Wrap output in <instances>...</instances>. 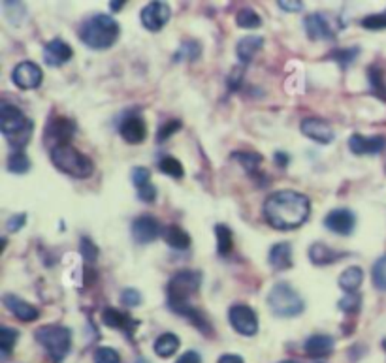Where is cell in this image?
<instances>
[{"instance_id": "cell-1", "label": "cell", "mask_w": 386, "mask_h": 363, "mask_svg": "<svg viewBox=\"0 0 386 363\" xmlns=\"http://www.w3.org/2000/svg\"><path fill=\"white\" fill-rule=\"evenodd\" d=\"M311 213V204L305 194L296 190H277L264 201V218L279 232H289L305 225Z\"/></svg>"}, {"instance_id": "cell-2", "label": "cell", "mask_w": 386, "mask_h": 363, "mask_svg": "<svg viewBox=\"0 0 386 363\" xmlns=\"http://www.w3.org/2000/svg\"><path fill=\"white\" fill-rule=\"evenodd\" d=\"M119 34H121L119 23L111 15H106V13H97L92 17L85 19L78 29L79 40L87 48L97 49V51L111 48L117 42Z\"/></svg>"}, {"instance_id": "cell-3", "label": "cell", "mask_w": 386, "mask_h": 363, "mask_svg": "<svg viewBox=\"0 0 386 363\" xmlns=\"http://www.w3.org/2000/svg\"><path fill=\"white\" fill-rule=\"evenodd\" d=\"M0 130L8 139L10 147H13V151H23L32 138L34 122L29 117H25L18 106L2 102L0 104Z\"/></svg>"}, {"instance_id": "cell-4", "label": "cell", "mask_w": 386, "mask_h": 363, "mask_svg": "<svg viewBox=\"0 0 386 363\" xmlns=\"http://www.w3.org/2000/svg\"><path fill=\"white\" fill-rule=\"evenodd\" d=\"M49 152H51L49 157H51L55 168L61 170L62 173H67V176L76 177V179H87V177H91L95 173V162L70 143L55 147Z\"/></svg>"}, {"instance_id": "cell-5", "label": "cell", "mask_w": 386, "mask_h": 363, "mask_svg": "<svg viewBox=\"0 0 386 363\" xmlns=\"http://www.w3.org/2000/svg\"><path fill=\"white\" fill-rule=\"evenodd\" d=\"M34 337L53 363H62L72 348V332L61 324H48V326L38 327Z\"/></svg>"}, {"instance_id": "cell-6", "label": "cell", "mask_w": 386, "mask_h": 363, "mask_svg": "<svg viewBox=\"0 0 386 363\" xmlns=\"http://www.w3.org/2000/svg\"><path fill=\"white\" fill-rule=\"evenodd\" d=\"M202 286V273L194 269H181L172 275L166 286L168 296V309L175 311L191 303V296H194Z\"/></svg>"}, {"instance_id": "cell-7", "label": "cell", "mask_w": 386, "mask_h": 363, "mask_svg": "<svg viewBox=\"0 0 386 363\" xmlns=\"http://www.w3.org/2000/svg\"><path fill=\"white\" fill-rule=\"evenodd\" d=\"M268 307L277 318H292V316L302 315L305 309L302 296L292 288L289 283H275L268 294Z\"/></svg>"}, {"instance_id": "cell-8", "label": "cell", "mask_w": 386, "mask_h": 363, "mask_svg": "<svg viewBox=\"0 0 386 363\" xmlns=\"http://www.w3.org/2000/svg\"><path fill=\"white\" fill-rule=\"evenodd\" d=\"M78 127L68 117H51L43 130V143L49 147V151L59 145H68Z\"/></svg>"}, {"instance_id": "cell-9", "label": "cell", "mask_w": 386, "mask_h": 363, "mask_svg": "<svg viewBox=\"0 0 386 363\" xmlns=\"http://www.w3.org/2000/svg\"><path fill=\"white\" fill-rule=\"evenodd\" d=\"M228 320L230 326L245 337H253L259 332V316L249 305H243V303H235L230 307Z\"/></svg>"}, {"instance_id": "cell-10", "label": "cell", "mask_w": 386, "mask_h": 363, "mask_svg": "<svg viewBox=\"0 0 386 363\" xmlns=\"http://www.w3.org/2000/svg\"><path fill=\"white\" fill-rule=\"evenodd\" d=\"M170 17H172V8L166 4V2H160V0H155V2H149L147 6L142 10L139 13V19H142V24L149 32H160L168 24Z\"/></svg>"}, {"instance_id": "cell-11", "label": "cell", "mask_w": 386, "mask_h": 363, "mask_svg": "<svg viewBox=\"0 0 386 363\" xmlns=\"http://www.w3.org/2000/svg\"><path fill=\"white\" fill-rule=\"evenodd\" d=\"M42 79H43L42 68L32 61L19 62L12 72V81L19 87V89H23V91L38 89V87L42 85Z\"/></svg>"}, {"instance_id": "cell-12", "label": "cell", "mask_w": 386, "mask_h": 363, "mask_svg": "<svg viewBox=\"0 0 386 363\" xmlns=\"http://www.w3.org/2000/svg\"><path fill=\"white\" fill-rule=\"evenodd\" d=\"M119 134L130 145H139L147 138V127H145V121L139 117V113L128 111L119 122Z\"/></svg>"}, {"instance_id": "cell-13", "label": "cell", "mask_w": 386, "mask_h": 363, "mask_svg": "<svg viewBox=\"0 0 386 363\" xmlns=\"http://www.w3.org/2000/svg\"><path fill=\"white\" fill-rule=\"evenodd\" d=\"M300 130H302L305 138L313 139V141H317L320 145H328L336 138L332 127L328 124V121L320 119V117H305L302 124H300Z\"/></svg>"}, {"instance_id": "cell-14", "label": "cell", "mask_w": 386, "mask_h": 363, "mask_svg": "<svg viewBox=\"0 0 386 363\" xmlns=\"http://www.w3.org/2000/svg\"><path fill=\"white\" fill-rule=\"evenodd\" d=\"M324 226L338 236H350L356 226L354 213L347 209V207L333 209L324 217Z\"/></svg>"}, {"instance_id": "cell-15", "label": "cell", "mask_w": 386, "mask_h": 363, "mask_svg": "<svg viewBox=\"0 0 386 363\" xmlns=\"http://www.w3.org/2000/svg\"><path fill=\"white\" fill-rule=\"evenodd\" d=\"M386 138L385 136H364V134H352L349 138V149L358 157H371L385 151Z\"/></svg>"}, {"instance_id": "cell-16", "label": "cell", "mask_w": 386, "mask_h": 363, "mask_svg": "<svg viewBox=\"0 0 386 363\" xmlns=\"http://www.w3.org/2000/svg\"><path fill=\"white\" fill-rule=\"evenodd\" d=\"M160 225L158 220L151 215H142V217L132 220V237L138 245H147V243L155 241L160 236Z\"/></svg>"}, {"instance_id": "cell-17", "label": "cell", "mask_w": 386, "mask_h": 363, "mask_svg": "<svg viewBox=\"0 0 386 363\" xmlns=\"http://www.w3.org/2000/svg\"><path fill=\"white\" fill-rule=\"evenodd\" d=\"M303 29H305V34L309 36V40H333L336 38V31L332 29L330 21L326 19L324 13H311L303 21Z\"/></svg>"}, {"instance_id": "cell-18", "label": "cell", "mask_w": 386, "mask_h": 363, "mask_svg": "<svg viewBox=\"0 0 386 363\" xmlns=\"http://www.w3.org/2000/svg\"><path fill=\"white\" fill-rule=\"evenodd\" d=\"M2 303H4V307L21 322H34L38 320V316H40V311H38L32 303L25 301L23 297L15 296V294H4V296H2Z\"/></svg>"}, {"instance_id": "cell-19", "label": "cell", "mask_w": 386, "mask_h": 363, "mask_svg": "<svg viewBox=\"0 0 386 363\" xmlns=\"http://www.w3.org/2000/svg\"><path fill=\"white\" fill-rule=\"evenodd\" d=\"M102 324L108 327H113V329H121V332L127 333L128 339L134 335V329L139 326L138 320H134L132 316H128L127 313L115 309V307H104Z\"/></svg>"}, {"instance_id": "cell-20", "label": "cell", "mask_w": 386, "mask_h": 363, "mask_svg": "<svg viewBox=\"0 0 386 363\" xmlns=\"http://www.w3.org/2000/svg\"><path fill=\"white\" fill-rule=\"evenodd\" d=\"M72 57H74L72 48H70L64 40L55 38V40H51V42H48L46 45H43V61H46V64L51 68L67 64Z\"/></svg>"}, {"instance_id": "cell-21", "label": "cell", "mask_w": 386, "mask_h": 363, "mask_svg": "<svg viewBox=\"0 0 386 363\" xmlns=\"http://www.w3.org/2000/svg\"><path fill=\"white\" fill-rule=\"evenodd\" d=\"M345 256H349V252L336 250V248L328 247L326 243H313L309 248V260L315 266H330V264H336Z\"/></svg>"}, {"instance_id": "cell-22", "label": "cell", "mask_w": 386, "mask_h": 363, "mask_svg": "<svg viewBox=\"0 0 386 363\" xmlns=\"http://www.w3.org/2000/svg\"><path fill=\"white\" fill-rule=\"evenodd\" d=\"M336 341L330 335L319 333V335H311L305 343H303V350L309 357H328L333 352Z\"/></svg>"}, {"instance_id": "cell-23", "label": "cell", "mask_w": 386, "mask_h": 363, "mask_svg": "<svg viewBox=\"0 0 386 363\" xmlns=\"http://www.w3.org/2000/svg\"><path fill=\"white\" fill-rule=\"evenodd\" d=\"M268 262L275 271H284L292 267V245L290 243H277L270 248Z\"/></svg>"}, {"instance_id": "cell-24", "label": "cell", "mask_w": 386, "mask_h": 363, "mask_svg": "<svg viewBox=\"0 0 386 363\" xmlns=\"http://www.w3.org/2000/svg\"><path fill=\"white\" fill-rule=\"evenodd\" d=\"M262 48H264V40L253 34V36H245L237 42L235 53H237V59H240L242 64H249L254 59V55L259 53Z\"/></svg>"}, {"instance_id": "cell-25", "label": "cell", "mask_w": 386, "mask_h": 363, "mask_svg": "<svg viewBox=\"0 0 386 363\" xmlns=\"http://www.w3.org/2000/svg\"><path fill=\"white\" fill-rule=\"evenodd\" d=\"M163 237L166 245L174 250H187L191 247V236L183 230L181 226L170 225L163 230Z\"/></svg>"}, {"instance_id": "cell-26", "label": "cell", "mask_w": 386, "mask_h": 363, "mask_svg": "<svg viewBox=\"0 0 386 363\" xmlns=\"http://www.w3.org/2000/svg\"><path fill=\"white\" fill-rule=\"evenodd\" d=\"M339 288L345 292V294H352V292H358V288L362 286L364 283V271L362 267L350 266L347 267L341 275H339Z\"/></svg>"}, {"instance_id": "cell-27", "label": "cell", "mask_w": 386, "mask_h": 363, "mask_svg": "<svg viewBox=\"0 0 386 363\" xmlns=\"http://www.w3.org/2000/svg\"><path fill=\"white\" fill-rule=\"evenodd\" d=\"M181 345V341L179 337L175 335V333H163L157 341H155V345H153V350L157 354L158 357H172L177 352Z\"/></svg>"}, {"instance_id": "cell-28", "label": "cell", "mask_w": 386, "mask_h": 363, "mask_svg": "<svg viewBox=\"0 0 386 363\" xmlns=\"http://www.w3.org/2000/svg\"><path fill=\"white\" fill-rule=\"evenodd\" d=\"M368 79L373 97H377L379 100L386 102V79L382 68L377 66V64H371V66L368 68Z\"/></svg>"}, {"instance_id": "cell-29", "label": "cell", "mask_w": 386, "mask_h": 363, "mask_svg": "<svg viewBox=\"0 0 386 363\" xmlns=\"http://www.w3.org/2000/svg\"><path fill=\"white\" fill-rule=\"evenodd\" d=\"M215 236H217V252L221 258H226V256L232 252V247H234V236H232V230H230L226 225H217L215 226Z\"/></svg>"}, {"instance_id": "cell-30", "label": "cell", "mask_w": 386, "mask_h": 363, "mask_svg": "<svg viewBox=\"0 0 386 363\" xmlns=\"http://www.w3.org/2000/svg\"><path fill=\"white\" fill-rule=\"evenodd\" d=\"M18 339H19L18 329H13V327H8V326L0 327V357H2V360H6V357L12 354L13 346H15Z\"/></svg>"}, {"instance_id": "cell-31", "label": "cell", "mask_w": 386, "mask_h": 363, "mask_svg": "<svg viewBox=\"0 0 386 363\" xmlns=\"http://www.w3.org/2000/svg\"><path fill=\"white\" fill-rule=\"evenodd\" d=\"M6 166L12 173L23 176V173L31 170V158L27 157V152L23 151H12V155L8 157Z\"/></svg>"}, {"instance_id": "cell-32", "label": "cell", "mask_w": 386, "mask_h": 363, "mask_svg": "<svg viewBox=\"0 0 386 363\" xmlns=\"http://www.w3.org/2000/svg\"><path fill=\"white\" fill-rule=\"evenodd\" d=\"M158 170L163 171L164 176L174 177V179H183L185 177V168L183 164L174 157H166L164 155L160 160H158Z\"/></svg>"}, {"instance_id": "cell-33", "label": "cell", "mask_w": 386, "mask_h": 363, "mask_svg": "<svg viewBox=\"0 0 386 363\" xmlns=\"http://www.w3.org/2000/svg\"><path fill=\"white\" fill-rule=\"evenodd\" d=\"M200 53H202V45H200V42H196V40H185V42L181 43V48L177 49L174 61L193 62L198 59Z\"/></svg>"}, {"instance_id": "cell-34", "label": "cell", "mask_w": 386, "mask_h": 363, "mask_svg": "<svg viewBox=\"0 0 386 363\" xmlns=\"http://www.w3.org/2000/svg\"><path fill=\"white\" fill-rule=\"evenodd\" d=\"M358 55H360V48H343L332 51V53L328 55V59L336 61L345 70V68H349L358 59Z\"/></svg>"}, {"instance_id": "cell-35", "label": "cell", "mask_w": 386, "mask_h": 363, "mask_svg": "<svg viewBox=\"0 0 386 363\" xmlns=\"http://www.w3.org/2000/svg\"><path fill=\"white\" fill-rule=\"evenodd\" d=\"M232 157L242 164L243 170L247 171V173H251V176H253L254 171H259V166L262 164V160H264L260 152H234Z\"/></svg>"}, {"instance_id": "cell-36", "label": "cell", "mask_w": 386, "mask_h": 363, "mask_svg": "<svg viewBox=\"0 0 386 363\" xmlns=\"http://www.w3.org/2000/svg\"><path fill=\"white\" fill-rule=\"evenodd\" d=\"M371 280L377 290L386 292V255H382L379 260L373 264L371 269Z\"/></svg>"}, {"instance_id": "cell-37", "label": "cell", "mask_w": 386, "mask_h": 363, "mask_svg": "<svg viewBox=\"0 0 386 363\" xmlns=\"http://www.w3.org/2000/svg\"><path fill=\"white\" fill-rule=\"evenodd\" d=\"M235 23L240 29H259L260 24H262V19L254 10L251 8H243L242 12L237 13V19H235Z\"/></svg>"}, {"instance_id": "cell-38", "label": "cell", "mask_w": 386, "mask_h": 363, "mask_svg": "<svg viewBox=\"0 0 386 363\" xmlns=\"http://www.w3.org/2000/svg\"><path fill=\"white\" fill-rule=\"evenodd\" d=\"M339 309L347 313V315H356L358 311L362 309V296L358 292H352V294H345L341 299H339Z\"/></svg>"}, {"instance_id": "cell-39", "label": "cell", "mask_w": 386, "mask_h": 363, "mask_svg": "<svg viewBox=\"0 0 386 363\" xmlns=\"http://www.w3.org/2000/svg\"><path fill=\"white\" fill-rule=\"evenodd\" d=\"M92 360H95V363H121L119 352L111 348V346H100V348H97Z\"/></svg>"}, {"instance_id": "cell-40", "label": "cell", "mask_w": 386, "mask_h": 363, "mask_svg": "<svg viewBox=\"0 0 386 363\" xmlns=\"http://www.w3.org/2000/svg\"><path fill=\"white\" fill-rule=\"evenodd\" d=\"M360 24L368 31H382V29H386V10L380 13H373V15H366L360 21Z\"/></svg>"}, {"instance_id": "cell-41", "label": "cell", "mask_w": 386, "mask_h": 363, "mask_svg": "<svg viewBox=\"0 0 386 363\" xmlns=\"http://www.w3.org/2000/svg\"><path fill=\"white\" fill-rule=\"evenodd\" d=\"M181 127H183L181 121H177V119H172V121L164 122V124H160V128H158L157 141L158 143H164V141L172 138L175 132H179Z\"/></svg>"}, {"instance_id": "cell-42", "label": "cell", "mask_w": 386, "mask_h": 363, "mask_svg": "<svg viewBox=\"0 0 386 363\" xmlns=\"http://www.w3.org/2000/svg\"><path fill=\"white\" fill-rule=\"evenodd\" d=\"M81 245H79V250H81V256H83L85 260L87 262H97V258H98V247L97 245H95V243H92V239L91 237H87V236H83L81 237Z\"/></svg>"}, {"instance_id": "cell-43", "label": "cell", "mask_w": 386, "mask_h": 363, "mask_svg": "<svg viewBox=\"0 0 386 363\" xmlns=\"http://www.w3.org/2000/svg\"><path fill=\"white\" fill-rule=\"evenodd\" d=\"M142 301H144V297L136 288H125L121 292V303L127 307H139Z\"/></svg>"}, {"instance_id": "cell-44", "label": "cell", "mask_w": 386, "mask_h": 363, "mask_svg": "<svg viewBox=\"0 0 386 363\" xmlns=\"http://www.w3.org/2000/svg\"><path fill=\"white\" fill-rule=\"evenodd\" d=\"M132 181L134 187L142 188L145 185H149L151 183V171L144 168V166H138V168H134L132 170Z\"/></svg>"}, {"instance_id": "cell-45", "label": "cell", "mask_w": 386, "mask_h": 363, "mask_svg": "<svg viewBox=\"0 0 386 363\" xmlns=\"http://www.w3.org/2000/svg\"><path fill=\"white\" fill-rule=\"evenodd\" d=\"M138 198L145 201V204H153V201L157 200V188H155V185L149 183V185L138 188Z\"/></svg>"}, {"instance_id": "cell-46", "label": "cell", "mask_w": 386, "mask_h": 363, "mask_svg": "<svg viewBox=\"0 0 386 363\" xmlns=\"http://www.w3.org/2000/svg\"><path fill=\"white\" fill-rule=\"evenodd\" d=\"M25 222H27V213H18V215H13V217L8 218L6 230L12 232V234L13 232H19L25 226Z\"/></svg>"}, {"instance_id": "cell-47", "label": "cell", "mask_w": 386, "mask_h": 363, "mask_svg": "<svg viewBox=\"0 0 386 363\" xmlns=\"http://www.w3.org/2000/svg\"><path fill=\"white\" fill-rule=\"evenodd\" d=\"M277 4L284 12H300L303 8L302 0H279Z\"/></svg>"}, {"instance_id": "cell-48", "label": "cell", "mask_w": 386, "mask_h": 363, "mask_svg": "<svg viewBox=\"0 0 386 363\" xmlns=\"http://www.w3.org/2000/svg\"><path fill=\"white\" fill-rule=\"evenodd\" d=\"M175 363H202V356L196 350H187Z\"/></svg>"}, {"instance_id": "cell-49", "label": "cell", "mask_w": 386, "mask_h": 363, "mask_svg": "<svg viewBox=\"0 0 386 363\" xmlns=\"http://www.w3.org/2000/svg\"><path fill=\"white\" fill-rule=\"evenodd\" d=\"M242 78H243V72L240 70V68H235L234 72H232V76L228 78V85H230V89H232V91L240 87V83H242L240 79H242Z\"/></svg>"}, {"instance_id": "cell-50", "label": "cell", "mask_w": 386, "mask_h": 363, "mask_svg": "<svg viewBox=\"0 0 386 363\" xmlns=\"http://www.w3.org/2000/svg\"><path fill=\"white\" fill-rule=\"evenodd\" d=\"M273 160H275V164H277L279 168H287L290 162V157L287 155V152L283 151H277L275 155H273Z\"/></svg>"}, {"instance_id": "cell-51", "label": "cell", "mask_w": 386, "mask_h": 363, "mask_svg": "<svg viewBox=\"0 0 386 363\" xmlns=\"http://www.w3.org/2000/svg\"><path fill=\"white\" fill-rule=\"evenodd\" d=\"M217 363H245L242 356H235V354H223L219 357Z\"/></svg>"}, {"instance_id": "cell-52", "label": "cell", "mask_w": 386, "mask_h": 363, "mask_svg": "<svg viewBox=\"0 0 386 363\" xmlns=\"http://www.w3.org/2000/svg\"><path fill=\"white\" fill-rule=\"evenodd\" d=\"M125 4H127L125 0H113V2H109V8H111V12H121Z\"/></svg>"}, {"instance_id": "cell-53", "label": "cell", "mask_w": 386, "mask_h": 363, "mask_svg": "<svg viewBox=\"0 0 386 363\" xmlns=\"http://www.w3.org/2000/svg\"><path fill=\"white\" fill-rule=\"evenodd\" d=\"M281 363H298V362H292V360H287V362H281Z\"/></svg>"}, {"instance_id": "cell-54", "label": "cell", "mask_w": 386, "mask_h": 363, "mask_svg": "<svg viewBox=\"0 0 386 363\" xmlns=\"http://www.w3.org/2000/svg\"><path fill=\"white\" fill-rule=\"evenodd\" d=\"M382 345H385V348H386V341H385V343H382Z\"/></svg>"}]
</instances>
